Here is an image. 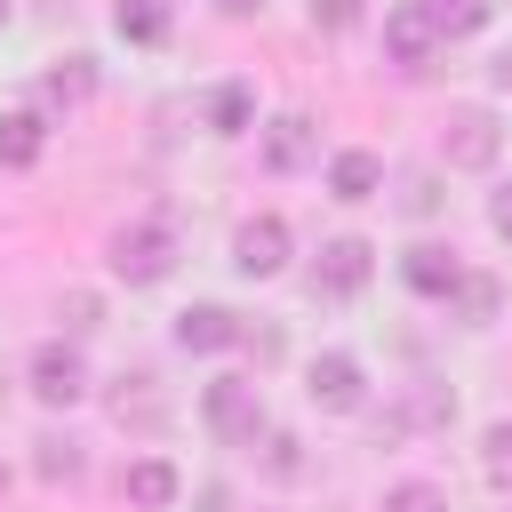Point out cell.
<instances>
[{"instance_id":"6da1fadb","label":"cell","mask_w":512,"mask_h":512,"mask_svg":"<svg viewBox=\"0 0 512 512\" xmlns=\"http://www.w3.org/2000/svg\"><path fill=\"white\" fill-rule=\"evenodd\" d=\"M104 264H112V280H128V288H160V280L176 272V224H168V216L120 224V232L104 240Z\"/></svg>"},{"instance_id":"7a4b0ae2","label":"cell","mask_w":512,"mask_h":512,"mask_svg":"<svg viewBox=\"0 0 512 512\" xmlns=\"http://www.w3.org/2000/svg\"><path fill=\"white\" fill-rule=\"evenodd\" d=\"M200 424H208V440L216 448H256L264 440V384L256 376H216V384H200Z\"/></svg>"},{"instance_id":"3957f363","label":"cell","mask_w":512,"mask_h":512,"mask_svg":"<svg viewBox=\"0 0 512 512\" xmlns=\"http://www.w3.org/2000/svg\"><path fill=\"white\" fill-rule=\"evenodd\" d=\"M368 280H376V248H368L360 232H336V240H320V256H312V272H304L312 304H352Z\"/></svg>"},{"instance_id":"277c9868","label":"cell","mask_w":512,"mask_h":512,"mask_svg":"<svg viewBox=\"0 0 512 512\" xmlns=\"http://www.w3.org/2000/svg\"><path fill=\"white\" fill-rule=\"evenodd\" d=\"M24 384H32L40 408H80V400H88V352H80L72 336H48V344H32Z\"/></svg>"},{"instance_id":"5b68a950","label":"cell","mask_w":512,"mask_h":512,"mask_svg":"<svg viewBox=\"0 0 512 512\" xmlns=\"http://www.w3.org/2000/svg\"><path fill=\"white\" fill-rule=\"evenodd\" d=\"M304 400H312L320 416H360V408H368V368H360L352 352H312V360H304Z\"/></svg>"},{"instance_id":"8992f818","label":"cell","mask_w":512,"mask_h":512,"mask_svg":"<svg viewBox=\"0 0 512 512\" xmlns=\"http://www.w3.org/2000/svg\"><path fill=\"white\" fill-rule=\"evenodd\" d=\"M448 40H440V24H432V8L424 0H400V8H384V56L416 80V72H432V56H440Z\"/></svg>"},{"instance_id":"52a82bcc","label":"cell","mask_w":512,"mask_h":512,"mask_svg":"<svg viewBox=\"0 0 512 512\" xmlns=\"http://www.w3.org/2000/svg\"><path fill=\"white\" fill-rule=\"evenodd\" d=\"M288 256H296V240H288V216H272V208L232 232V272H240V280H280Z\"/></svg>"},{"instance_id":"ba28073f","label":"cell","mask_w":512,"mask_h":512,"mask_svg":"<svg viewBox=\"0 0 512 512\" xmlns=\"http://www.w3.org/2000/svg\"><path fill=\"white\" fill-rule=\"evenodd\" d=\"M440 152H448V168H496V152H504V128H496V112L488 104H456L448 112V136H440Z\"/></svg>"},{"instance_id":"9c48e42d","label":"cell","mask_w":512,"mask_h":512,"mask_svg":"<svg viewBox=\"0 0 512 512\" xmlns=\"http://www.w3.org/2000/svg\"><path fill=\"white\" fill-rule=\"evenodd\" d=\"M256 152H264V168H272V176L312 168V160H320V128H312V112H272V120L256 128Z\"/></svg>"},{"instance_id":"30bf717a","label":"cell","mask_w":512,"mask_h":512,"mask_svg":"<svg viewBox=\"0 0 512 512\" xmlns=\"http://www.w3.org/2000/svg\"><path fill=\"white\" fill-rule=\"evenodd\" d=\"M168 336H176V352H232V344H248V328H240L232 304H184Z\"/></svg>"},{"instance_id":"8fae6325","label":"cell","mask_w":512,"mask_h":512,"mask_svg":"<svg viewBox=\"0 0 512 512\" xmlns=\"http://www.w3.org/2000/svg\"><path fill=\"white\" fill-rule=\"evenodd\" d=\"M456 272H464V256L440 248V240H408V248H400V288H408V296H432V304H440V296L456 288Z\"/></svg>"},{"instance_id":"7c38bea8","label":"cell","mask_w":512,"mask_h":512,"mask_svg":"<svg viewBox=\"0 0 512 512\" xmlns=\"http://www.w3.org/2000/svg\"><path fill=\"white\" fill-rule=\"evenodd\" d=\"M120 496H128L136 512H168V504L184 496V472H176L168 456H136V464L120 472Z\"/></svg>"},{"instance_id":"4fadbf2b","label":"cell","mask_w":512,"mask_h":512,"mask_svg":"<svg viewBox=\"0 0 512 512\" xmlns=\"http://www.w3.org/2000/svg\"><path fill=\"white\" fill-rule=\"evenodd\" d=\"M88 96H96V64H88V56H64V64L40 72L32 112H72V104H88Z\"/></svg>"},{"instance_id":"5bb4252c","label":"cell","mask_w":512,"mask_h":512,"mask_svg":"<svg viewBox=\"0 0 512 512\" xmlns=\"http://www.w3.org/2000/svg\"><path fill=\"white\" fill-rule=\"evenodd\" d=\"M200 120H208V136H240V128H256V88H248V80H216V88L200 96Z\"/></svg>"},{"instance_id":"9a60e30c","label":"cell","mask_w":512,"mask_h":512,"mask_svg":"<svg viewBox=\"0 0 512 512\" xmlns=\"http://www.w3.org/2000/svg\"><path fill=\"white\" fill-rule=\"evenodd\" d=\"M48 152V112H0V168H40Z\"/></svg>"},{"instance_id":"2e32d148","label":"cell","mask_w":512,"mask_h":512,"mask_svg":"<svg viewBox=\"0 0 512 512\" xmlns=\"http://www.w3.org/2000/svg\"><path fill=\"white\" fill-rule=\"evenodd\" d=\"M328 192H336V200H376V192H384V160L360 152V144L336 152V160H328Z\"/></svg>"},{"instance_id":"e0dca14e","label":"cell","mask_w":512,"mask_h":512,"mask_svg":"<svg viewBox=\"0 0 512 512\" xmlns=\"http://www.w3.org/2000/svg\"><path fill=\"white\" fill-rule=\"evenodd\" d=\"M440 304H448L464 328H488V320H496V304H504V288H496V272H456V288H448Z\"/></svg>"},{"instance_id":"ac0fdd59","label":"cell","mask_w":512,"mask_h":512,"mask_svg":"<svg viewBox=\"0 0 512 512\" xmlns=\"http://www.w3.org/2000/svg\"><path fill=\"white\" fill-rule=\"evenodd\" d=\"M168 0H112V32L128 40V48H160L168 40Z\"/></svg>"},{"instance_id":"d6986e66","label":"cell","mask_w":512,"mask_h":512,"mask_svg":"<svg viewBox=\"0 0 512 512\" xmlns=\"http://www.w3.org/2000/svg\"><path fill=\"white\" fill-rule=\"evenodd\" d=\"M424 8H432L440 40H472V32H488V16H496V0H424Z\"/></svg>"},{"instance_id":"ffe728a7","label":"cell","mask_w":512,"mask_h":512,"mask_svg":"<svg viewBox=\"0 0 512 512\" xmlns=\"http://www.w3.org/2000/svg\"><path fill=\"white\" fill-rule=\"evenodd\" d=\"M128 384H136V392H112V416H120V424H144V432H160V424H168V400L152 392V376H128Z\"/></svg>"},{"instance_id":"44dd1931","label":"cell","mask_w":512,"mask_h":512,"mask_svg":"<svg viewBox=\"0 0 512 512\" xmlns=\"http://www.w3.org/2000/svg\"><path fill=\"white\" fill-rule=\"evenodd\" d=\"M480 472H488L496 496H512V416H496V424L480 432Z\"/></svg>"},{"instance_id":"7402d4cb","label":"cell","mask_w":512,"mask_h":512,"mask_svg":"<svg viewBox=\"0 0 512 512\" xmlns=\"http://www.w3.org/2000/svg\"><path fill=\"white\" fill-rule=\"evenodd\" d=\"M376 512H448V488L440 480H392L376 496Z\"/></svg>"},{"instance_id":"603a6c76","label":"cell","mask_w":512,"mask_h":512,"mask_svg":"<svg viewBox=\"0 0 512 512\" xmlns=\"http://www.w3.org/2000/svg\"><path fill=\"white\" fill-rule=\"evenodd\" d=\"M56 320H64V336L80 344V336H96V328H104V296H88V288H72V296L56 304Z\"/></svg>"},{"instance_id":"cb8c5ba5","label":"cell","mask_w":512,"mask_h":512,"mask_svg":"<svg viewBox=\"0 0 512 512\" xmlns=\"http://www.w3.org/2000/svg\"><path fill=\"white\" fill-rule=\"evenodd\" d=\"M264 472H272V480H304V440L264 424Z\"/></svg>"},{"instance_id":"d4e9b609","label":"cell","mask_w":512,"mask_h":512,"mask_svg":"<svg viewBox=\"0 0 512 512\" xmlns=\"http://www.w3.org/2000/svg\"><path fill=\"white\" fill-rule=\"evenodd\" d=\"M304 16H312V32H360L368 0H304Z\"/></svg>"},{"instance_id":"484cf974","label":"cell","mask_w":512,"mask_h":512,"mask_svg":"<svg viewBox=\"0 0 512 512\" xmlns=\"http://www.w3.org/2000/svg\"><path fill=\"white\" fill-rule=\"evenodd\" d=\"M40 480H80V448L72 440H40Z\"/></svg>"},{"instance_id":"4316f807","label":"cell","mask_w":512,"mask_h":512,"mask_svg":"<svg viewBox=\"0 0 512 512\" xmlns=\"http://www.w3.org/2000/svg\"><path fill=\"white\" fill-rule=\"evenodd\" d=\"M488 232H496V240H512V184H496V192H488Z\"/></svg>"},{"instance_id":"83f0119b","label":"cell","mask_w":512,"mask_h":512,"mask_svg":"<svg viewBox=\"0 0 512 512\" xmlns=\"http://www.w3.org/2000/svg\"><path fill=\"white\" fill-rule=\"evenodd\" d=\"M400 200H408V216H432V208H440V192H432V176H408V192H400Z\"/></svg>"},{"instance_id":"f1b7e54d","label":"cell","mask_w":512,"mask_h":512,"mask_svg":"<svg viewBox=\"0 0 512 512\" xmlns=\"http://www.w3.org/2000/svg\"><path fill=\"white\" fill-rule=\"evenodd\" d=\"M216 16H264V0H216Z\"/></svg>"},{"instance_id":"f546056e","label":"cell","mask_w":512,"mask_h":512,"mask_svg":"<svg viewBox=\"0 0 512 512\" xmlns=\"http://www.w3.org/2000/svg\"><path fill=\"white\" fill-rule=\"evenodd\" d=\"M0 24H8V0H0Z\"/></svg>"},{"instance_id":"4dcf8cb0","label":"cell","mask_w":512,"mask_h":512,"mask_svg":"<svg viewBox=\"0 0 512 512\" xmlns=\"http://www.w3.org/2000/svg\"><path fill=\"white\" fill-rule=\"evenodd\" d=\"M0 488H8V464H0Z\"/></svg>"}]
</instances>
